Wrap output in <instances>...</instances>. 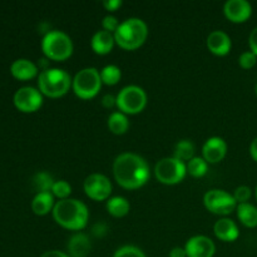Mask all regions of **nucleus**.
I'll return each mask as SVG.
<instances>
[{"instance_id":"3","label":"nucleus","mask_w":257,"mask_h":257,"mask_svg":"<svg viewBox=\"0 0 257 257\" xmlns=\"http://www.w3.org/2000/svg\"><path fill=\"white\" fill-rule=\"evenodd\" d=\"M147 24L140 18H128L119 23L114 32V40L124 49H136L146 40Z\"/></svg>"},{"instance_id":"15","label":"nucleus","mask_w":257,"mask_h":257,"mask_svg":"<svg viewBox=\"0 0 257 257\" xmlns=\"http://www.w3.org/2000/svg\"><path fill=\"white\" fill-rule=\"evenodd\" d=\"M207 47L217 55H225L231 49V39L222 30H213L207 37Z\"/></svg>"},{"instance_id":"38","label":"nucleus","mask_w":257,"mask_h":257,"mask_svg":"<svg viewBox=\"0 0 257 257\" xmlns=\"http://www.w3.org/2000/svg\"><path fill=\"white\" fill-rule=\"evenodd\" d=\"M250 153H251V156H252L253 160L257 161V137L252 141V142H251Z\"/></svg>"},{"instance_id":"9","label":"nucleus","mask_w":257,"mask_h":257,"mask_svg":"<svg viewBox=\"0 0 257 257\" xmlns=\"http://www.w3.org/2000/svg\"><path fill=\"white\" fill-rule=\"evenodd\" d=\"M203 202L207 210L213 213H220V215H227L231 213L236 208V200L233 195L226 192L223 190H210L205 193Z\"/></svg>"},{"instance_id":"6","label":"nucleus","mask_w":257,"mask_h":257,"mask_svg":"<svg viewBox=\"0 0 257 257\" xmlns=\"http://www.w3.org/2000/svg\"><path fill=\"white\" fill-rule=\"evenodd\" d=\"M102 78L95 68L88 67L79 70L73 79V89L80 98L94 97L100 89Z\"/></svg>"},{"instance_id":"1","label":"nucleus","mask_w":257,"mask_h":257,"mask_svg":"<svg viewBox=\"0 0 257 257\" xmlns=\"http://www.w3.org/2000/svg\"><path fill=\"white\" fill-rule=\"evenodd\" d=\"M113 173L119 185L125 188H137L145 185L150 177L148 165L136 153H120L113 163Z\"/></svg>"},{"instance_id":"33","label":"nucleus","mask_w":257,"mask_h":257,"mask_svg":"<svg viewBox=\"0 0 257 257\" xmlns=\"http://www.w3.org/2000/svg\"><path fill=\"white\" fill-rule=\"evenodd\" d=\"M248 44H250L251 52L257 55V27L251 32L250 37H248Z\"/></svg>"},{"instance_id":"7","label":"nucleus","mask_w":257,"mask_h":257,"mask_svg":"<svg viewBox=\"0 0 257 257\" xmlns=\"http://www.w3.org/2000/svg\"><path fill=\"white\" fill-rule=\"evenodd\" d=\"M115 104L125 113H138L147 103V94L138 85H127L122 88L115 98Z\"/></svg>"},{"instance_id":"37","label":"nucleus","mask_w":257,"mask_h":257,"mask_svg":"<svg viewBox=\"0 0 257 257\" xmlns=\"http://www.w3.org/2000/svg\"><path fill=\"white\" fill-rule=\"evenodd\" d=\"M114 103H117V100H115V98L113 97L112 94H105L104 97L102 98V104L104 105V107L109 108V107H112Z\"/></svg>"},{"instance_id":"5","label":"nucleus","mask_w":257,"mask_h":257,"mask_svg":"<svg viewBox=\"0 0 257 257\" xmlns=\"http://www.w3.org/2000/svg\"><path fill=\"white\" fill-rule=\"evenodd\" d=\"M43 52L54 60L67 59L73 52V42L62 30H50L42 40Z\"/></svg>"},{"instance_id":"19","label":"nucleus","mask_w":257,"mask_h":257,"mask_svg":"<svg viewBox=\"0 0 257 257\" xmlns=\"http://www.w3.org/2000/svg\"><path fill=\"white\" fill-rule=\"evenodd\" d=\"M114 42V35L112 33L107 30H98L92 37V48L95 53L105 54L112 50Z\"/></svg>"},{"instance_id":"29","label":"nucleus","mask_w":257,"mask_h":257,"mask_svg":"<svg viewBox=\"0 0 257 257\" xmlns=\"http://www.w3.org/2000/svg\"><path fill=\"white\" fill-rule=\"evenodd\" d=\"M52 192L53 195L59 197L60 200H64V198H67L68 196L70 195V192H72V187H70V185L67 182V181H63V180L55 181L54 185H53Z\"/></svg>"},{"instance_id":"10","label":"nucleus","mask_w":257,"mask_h":257,"mask_svg":"<svg viewBox=\"0 0 257 257\" xmlns=\"http://www.w3.org/2000/svg\"><path fill=\"white\" fill-rule=\"evenodd\" d=\"M84 191L93 200H105L112 192V183L102 173H92L84 181Z\"/></svg>"},{"instance_id":"21","label":"nucleus","mask_w":257,"mask_h":257,"mask_svg":"<svg viewBox=\"0 0 257 257\" xmlns=\"http://www.w3.org/2000/svg\"><path fill=\"white\" fill-rule=\"evenodd\" d=\"M237 216L241 222L247 227L257 226V208L251 203H240L237 206Z\"/></svg>"},{"instance_id":"30","label":"nucleus","mask_w":257,"mask_h":257,"mask_svg":"<svg viewBox=\"0 0 257 257\" xmlns=\"http://www.w3.org/2000/svg\"><path fill=\"white\" fill-rule=\"evenodd\" d=\"M256 62H257V55L253 52H251V50H248V52H243L242 54L240 55V58H238V63H240L241 67L245 68V69H250V68H252L253 65L256 64Z\"/></svg>"},{"instance_id":"12","label":"nucleus","mask_w":257,"mask_h":257,"mask_svg":"<svg viewBox=\"0 0 257 257\" xmlns=\"http://www.w3.org/2000/svg\"><path fill=\"white\" fill-rule=\"evenodd\" d=\"M185 250L187 252V257H212L216 251V246L207 236L197 235L186 242Z\"/></svg>"},{"instance_id":"16","label":"nucleus","mask_w":257,"mask_h":257,"mask_svg":"<svg viewBox=\"0 0 257 257\" xmlns=\"http://www.w3.org/2000/svg\"><path fill=\"white\" fill-rule=\"evenodd\" d=\"M10 72L18 79L25 80L35 77L38 73V68L32 60L20 58V59L14 60L12 63V65H10Z\"/></svg>"},{"instance_id":"20","label":"nucleus","mask_w":257,"mask_h":257,"mask_svg":"<svg viewBox=\"0 0 257 257\" xmlns=\"http://www.w3.org/2000/svg\"><path fill=\"white\" fill-rule=\"evenodd\" d=\"M54 207V197L50 192H39L32 201V208L37 215H45Z\"/></svg>"},{"instance_id":"13","label":"nucleus","mask_w":257,"mask_h":257,"mask_svg":"<svg viewBox=\"0 0 257 257\" xmlns=\"http://www.w3.org/2000/svg\"><path fill=\"white\" fill-rule=\"evenodd\" d=\"M223 12L230 20L241 23L250 18L252 8L247 0H227L223 7Z\"/></svg>"},{"instance_id":"4","label":"nucleus","mask_w":257,"mask_h":257,"mask_svg":"<svg viewBox=\"0 0 257 257\" xmlns=\"http://www.w3.org/2000/svg\"><path fill=\"white\" fill-rule=\"evenodd\" d=\"M72 84L70 75L59 68H47L42 70L38 78L40 92L48 97H60L65 94Z\"/></svg>"},{"instance_id":"31","label":"nucleus","mask_w":257,"mask_h":257,"mask_svg":"<svg viewBox=\"0 0 257 257\" xmlns=\"http://www.w3.org/2000/svg\"><path fill=\"white\" fill-rule=\"evenodd\" d=\"M233 197H235L236 202H240V203L247 202L251 197V188L247 187V186H240V187H237L235 190Z\"/></svg>"},{"instance_id":"14","label":"nucleus","mask_w":257,"mask_h":257,"mask_svg":"<svg viewBox=\"0 0 257 257\" xmlns=\"http://www.w3.org/2000/svg\"><path fill=\"white\" fill-rule=\"evenodd\" d=\"M227 151V145L220 137H211L205 142L202 147L203 157L208 162H218L222 160Z\"/></svg>"},{"instance_id":"34","label":"nucleus","mask_w":257,"mask_h":257,"mask_svg":"<svg viewBox=\"0 0 257 257\" xmlns=\"http://www.w3.org/2000/svg\"><path fill=\"white\" fill-rule=\"evenodd\" d=\"M40 257H69V255H67L63 251H58V250H49L45 251L44 253H42Z\"/></svg>"},{"instance_id":"23","label":"nucleus","mask_w":257,"mask_h":257,"mask_svg":"<svg viewBox=\"0 0 257 257\" xmlns=\"http://www.w3.org/2000/svg\"><path fill=\"white\" fill-rule=\"evenodd\" d=\"M107 208L108 212L112 213L113 216L120 217V216H124L130 211V202L122 196H115V197H112L108 201Z\"/></svg>"},{"instance_id":"11","label":"nucleus","mask_w":257,"mask_h":257,"mask_svg":"<svg viewBox=\"0 0 257 257\" xmlns=\"http://www.w3.org/2000/svg\"><path fill=\"white\" fill-rule=\"evenodd\" d=\"M42 93L34 87L25 85L19 88L14 94V104L23 112H34L42 105Z\"/></svg>"},{"instance_id":"26","label":"nucleus","mask_w":257,"mask_h":257,"mask_svg":"<svg viewBox=\"0 0 257 257\" xmlns=\"http://www.w3.org/2000/svg\"><path fill=\"white\" fill-rule=\"evenodd\" d=\"M100 78L105 84H115L120 79V69L114 64H108L100 70Z\"/></svg>"},{"instance_id":"25","label":"nucleus","mask_w":257,"mask_h":257,"mask_svg":"<svg viewBox=\"0 0 257 257\" xmlns=\"http://www.w3.org/2000/svg\"><path fill=\"white\" fill-rule=\"evenodd\" d=\"M33 185L39 192H50L54 185V180L48 172H38L33 178Z\"/></svg>"},{"instance_id":"28","label":"nucleus","mask_w":257,"mask_h":257,"mask_svg":"<svg viewBox=\"0 0 257 257\" xmlns=\"http://www.w3.org/2000/svg\"><path fill=\"white\" fill-rule=\"evenodd\" d=\"M113 257H147L141 248L133 245H125L118 248Z\"/></svg>"},{"instance_id":"27","label":"nucleus","mask_w":257,"mask_h":257,"mask_svg":"<svg viewBox=\"0 0 257 257\" xmlns=\"http://www.w3.org/2000/svg\"><path fill=\"white\" fill-rule=\"evenodd\" d=\"M187 171L195 177H201L207 171V162H206L205 158L193 157L192 160L188 161Z\"/></svg>"},{"instance_id":"8","label":"nucleus","mask_w":257,"mask_h":257,"mask_svg":"<svg viewBox=\"0 0 257 257\" xmlns=\"http://www.w3.org/2000/svg\"><path fill=\"white\" fill-rule=\"evenodd\" d=\"M155 172L161 182L173 185L180 182L185 177L187 166L183 163V161L176 157H165L158 161L155 167Z\"/></svg>"},{"instance_id":"39","label":"nucleus","mask_w":257,"mask_h":257,"mask_svg":"<svg viewBox=\"0 0 257 257\" xmlns=\"http://www.w3.org/2000/svg\"><path fill=\"white\" fill-rule=\"evenodd\" d=\"M255 92H256V94H257V83H256V85H255Z\"/></svg>"},{"instance_id":"2","label":"nucleus","mask_w":257,"mask_h":257,"mask_svg":"<svg viewBox=\"0 0 257 257\" xmlns=\"http://www.w3.org/2000/svg\"><path fill=\"white\" fill-rule=\"evenodd\" d=\"M53 216L59 225L70 230H80L87 225L88 208L82 201L64 198L54 205Z\"/></svg>"},{"instance_id":"17","label":"nucleus","mask_w":257,"mask_h":257,"mask_svg":"<svg viewBox=\"0 0 257 257\" xmlns=\"http://www.w3.org/2000/svg\"><path fill=\"white\" fill-rule=\"evenodd\" d=\"M68 251L72 257H87L90 252V241L88 236L82 232L73 235L68 242Z\"/></svg>"},{"instance_id":"40","label":"nucleus","mask_w":257,"mask_h":257,"mask_svg":"<svg viewBox=\"0 0 257 257\" xmlns=\"http://www.w3.org/2000/svg\"><path fill=\"white\" fill-rule=\"evenodd\" d=\"M256 198H257V186H256Z\"/></svg>"},{"instance_id":"35","label":"nucleus","mask_w":257,"mask_h":257,"mask_svg":"<svg viewBox=\"0 0 257 257\" xmlns=\"http://www.w3.org/2000/svg\"><path fill=\"white\" fill-rule=\"evenodd\" d=\"M103 5H104L108 10H115L118 7L122 5V2H120V0H104V2H103Z\"/></svg>"},{"instance_id":"22","label":"nucleus","mask_w":257,"mask_h":257,"mask_svg":"<svg viewBox=\"0 0 257 257\" xmlns=\"http://www.w3.org/2000/svg\"><path fill=\"white\" fill-rule=\"evenodd\" d=\"M128 125H130L128 118L122 112H113L109 115V118H108V127H109V130L113 133L122 135V133H124L127 131Z\"/></svg>"},{"instance_id":"36","label":"nucleus","mask_w":257,"mask_h":257,"mask_svg":"<svg viewBox=\"0 0 257 257\" xmlns=\"http://www.w3.org/2000/svg\"><path fill=\"white\" fill-rule=\"evenodd\" d=\"M170 257H187V252H186V250L183 247L177 246V247H173L171 250Z\"/></svg>"},{"instance_id":"32","label":"nucleus","mask_w":257,"mask_h":257,"mask_svg":"<svg viewBox=\"0 0 257 257\" xmlns=\"http://www.w3.org/2000/svg\"><path fill=\"white\" fill-rule=\"evenodd\" d=\"M102 25L104 28V30L112 33L117 30V28L119 27V23H118L117 18L114 15H105L102 20Z\"/></svg>"},{"instance_id":"18","label":"nucleus","mask_w":257,"mask_h":257,"mask_svg":"<svg viewBox=\"0 0 257 257\" xmlns=\"http://www.w3.org/2000/svg\"><path fill=\"white\" fill-rule=\"evenodd\" d=\"M216 236L223 241H233L238 237L237 225L231 218H220L213 226Z\"/></svg>"},{"instance_id":"24","label":"nucleus","mask_w":257,"mask_h":257,"mask_svg":"<svg viewBox=\"0 0 257 257\" xmlns=\"http://www.w3.org/2000/svg\"><path fill=\"white\" fill-rule=\"evenodd\" d=\"M195 155V145L188 140H182L176 145L175 157L181 161H190Z\"/></svg>"}]
</instances>
